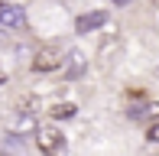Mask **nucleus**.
Returning a JSON list of instances; mask_svg holds the SVG:
<instances>
[{"mask_svg":"<svg viewBox=\"0 0 159 156\" xmlns=\"http://www.w3.org/2000/svg\"><path fill=\"white\" fill-rule=\"evenodd\" d=\"M49 114H52L55 120H65V117H71V114H75V104H55Z\"/></svg>","mask_w":159,"mask_h":156,"instance_id":"0eeeda50","label":"nucleus"},{"mask_svg":"<svg viewBox=\"0 0 159 156\" xmlns=\"http://www.w3.org/2000/svg\"><path fill=\"white\" fill-rule=\"evenodd\" d=\"M107 23V13L104 10H91V13H81V16L75 20V33H94V30H101V26Z\"/></svg>","mask_w":159,"mask_h":156,"instance_id":"20e7f679","label":"nucleus"},{"mask_svg":"<svg viewBox=\"0 0 159 156\" xmlns=\"http://www.w3.org/2000/svg\"><path fill=\"white\" fill-rule=\"evenodd\" d=\"M3 81H7V75H3V72H0V85H3Z\"/></svg>","mask_w":159,"mask_h":156,"instance_id":"9d476101","label":"nucleus"},{"mask_svg":"<svg viewBox=\"0 0 159 156\" xmlns=\"http://www.w3.org/2000/svg\"><path fill=\"white\" fill-rule=\"evenodd\" d=\"M3 156H7V153H3Z\"/></svg>","mask_w":159,"mask_h":156,"instance_id":"f8f14e48","label":"nucleus"},{"mask_svg":"<svg viewBox=\"0 0 159 156\" xmlns=\"http://www.w3.org/2000/svg\"><path fill=\"white\" fill-rule=\"evenodd\" d=\"M62 62H65V78H81L84 68H88V55L81 49H68Z\"/></svg>","mask_w":159,"mask_h":156,"instance_id":"7ed1b4c3","label":"nucleus"},{"mask_svg":"<svg viewBox=\"0 0 159 156\" xmlns=\"http://www.w3.org/2000/svg\"><path fill=\"white\" fill-rule=\"evenodd\" d=\"M114 3H120V7H124V3H130V0H114Z\"/></svg>","mask_w":159,"mask_h":156,"instance_id":"1a4fd4ad","label":"nucleus"},{"mask_svg":"<svg viewBox=\"0 0 159 156\" xmlns=\"http://www.w3.org/2000/svg\"><path fill=\"white\" fill-rule=\"evenodd\" d=\"M149 3H153V7H156V10H159V0H149Z\"/></svg>","mask_w":159,"mask_h":156,"instance_id":"9b49d317","label":"nucleus"},{"mask_svg":"<svg viewBox=\"0 0 159 156\" xmlns=\"http://www.w3.org/2000/svg\"><path fill=\"white\" fill-rule=\"evenodd\" d=\"M133 114H136V117H146V120H159V101H149V104H143V108H136Z\"/></svg>","mask_w":159,"mask_h":156,"instance_id":"423d86ee","label":"nucleus"},{"mask_svg":"<svg viewBox=\"0 0 159 156\" xmlns=\"http://www.w3.org/2000/svg\"><path fill=\"white\" fill-rule=\"evenodd\" d=\"M146 140H149V143H159V120H153V124H149V130H146Z\"/></svg>","mask_w":159,"mask_h":156,"instance_id":"6e6552de","label":"nucleus"},{"mask_svg":"<svg viewBox=\"0 0 159 156\" xmlns=\"http://www.w3.org/2000/svg\"><path fill=\"white\" fill-rule=\"evenodd\" d=\"M0 26L3 30H23L26 26V10L23 7H0Z\"/></svg>","mask_w":159,"mask_h":156,"instance_id":"39448f33","label":"nucleus"},{"mask_svg":"<svg viewBox=\"0 0 159 156\" xmlns=\"http://www.w3.org/2000/svg\"><path fill=\"white\" fill-rule=\"evenodd\" d=\"M36 146L42 150V156H62L65 153V137L55 127H36Z\"/></svg>","mask_w":159,"mask_h":156,"instance_id":"f257e3e1","label":"nucleus"},{"mask_svg":"<svg viewBox=\"0 0 159 156\" xmlns=\"http://www.w3.org/2000/svg\"><path fill=\"white\" fill-rule=\"evenodd\" d=\"M62 59H65L62 49H55V46H42L39 52H36V59H33V68H36V72H55V68L62 65Z\"/></svg>","mask_w":159,"mask_h":156,"instance_id":"f03ea898","label":"nucleus"}]
</instances>
